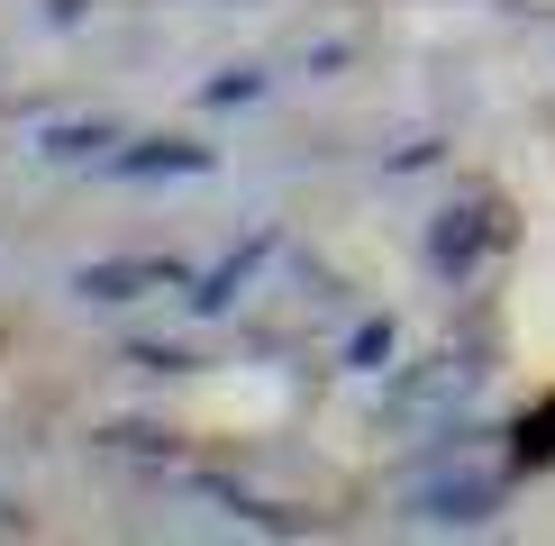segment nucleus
I'll list each match as a JSON object with an SVG mask.
<instances>
[{
  "instance_id": "obj_1",
  "label": "nucleus",
  "mask_w": 555,
  "mask_h": 546,
  "mask_svg": "<svg viewBox=\"0 0 555 546\" xmlns=\"http://www.w3.org/2000/svg\"><path fill=\"white\" fill-rule=\"evenodd\" d=\"M82 301H146V291H182V264L165 256H128V264H82L74 273Z\"/></svg>"
},
{
  "instance_id": "obj_3",
  "label": "nucleus",
  "mask_w": 555,
  "mask_h": 546,
  "mask_svg": "<svg viewBox=\"0 0 555 546\" xmlns=\"http://www.w3.org/2000/svg\"><path fill=\"white\" fill-rule=\"evenodd\" d=\"M482 219H492L482 200H474V210H447V227H437V264H447V273H465V264H474V246L492 237Z\"/></svg>"
},
{
  "instance_id": "obj_4",
  "label": "nucleus",
  "mask_w": 555,
  "mask_h": 546,
  "mask_svg": "<svg viewBox=\"0 0 555 546\" xmlns=\"http://www.w3.org/2000/svg\"><path fill=\"white\" fill-rule=\"evenodd\" d=\"M201 165H210V155L182 146V136H165V146H128V155H119V173H201Z\"/></svg>"
},
{
  "instance_id": "obj_2",
  "label": "nucleus",
  "mask_w": 555,
  "mask_h": 546,
  "mask_svg": "<svg viewBox=\"0 0 555 546\" xmlns=\"http://www.w3.org/2000/svg\"><path fill=\"white\" fill-rule=\"evenodd\" d=\"M420 519H492V483L482 473H455V483L420 492Z\"/></svg>"
}]
</instances>
